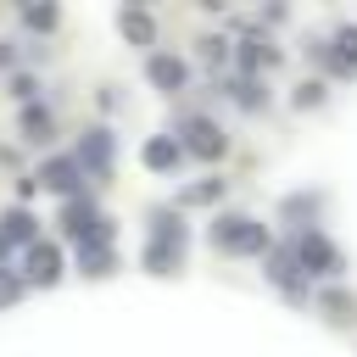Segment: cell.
<instances>
[{
	"instance_id": "cell-1",
	"label": "cell",
	"mask_w": 357,
	"mask_h": 357,
	"mask_svg": "<svg viewBox=\"0 0 357 357\" xmlns=\"http://www.w3.org/2000/svg\"><path fill=\"white\" fill-rule=\"evenodd\" d=\"M212 245H218V251H262V245H268V229H262L257 218H240V212H234V218H218V223H212Z\"/></svg>"
},
{
	"instance_id": "cell-2",
	"label": "cell",
	"mask_w": 357,
	"mask_h": 357,
	"mask_svg": "<svg viewBox=\"0 0 357 357\" xmlns=\"http://www.w3.org/2000/svg\"><path fill=\"white\" fill-rule=\"evenodd\" d=\"M290 257H296V268H307V273H324V279H335V273L346 268V262H340V251H335V245H329L318 229H307V234L296 240V251H290Z\"/></svg>"
},
{
	"instance_id": "cell-3",
	"label": "cell",
	"mask_w": 357,
	"mask_h": 357,
	"mask_svg": "<svg viewBox=\"0 0 357 357\" xmlns=\"http://www.w3.org/2000/svg\"><path fill=\"white\" fill-rule=\"evenodd\" d=\"M178 151H190V156H223V134H218V123H206V117H190L184 123V139H178Z\"/></svg>"
},
{
	"instance_id": "cell-4",
	"label": "cell",
	"mask_w": 357,
	"mask_h": 357,
	"mask_svg": "<svg viewBox=\"0 0 357 357\" xmlns=\"http://www.w3.org/2000/svg\"><path fill=\"white\" fill-rule=\"evenodd\" d=\"M78 162H84L95 178H106V173H112V134H106V128H89L84 145H78ZM84 167H78V173H84Z\"/></svg>"
},
{
	"instance_id": "cell-5",
	"label": "cell",
	"mask_w": 357,
	"mask_h": 357,
	"mask_svg": "<svg viewBox=\"0 0 357 357\" xmlns=\"http://www.w3.org/2000/svg\"><path fill=\"white\" fill-rule=\"evenodd\" d=\"M56 273H61V251L45 245V240H33V245H28V279H33V284H50Z\"/></svg>"
},
{
	"instance_id": "cell-6",
	"label": "cell",
	"mask_w": 357,
	"mask_h": 357,
	"mask_svg": "<svg viewBox=\"0 0 357 357\" xmlns=\"http://www.w3.org/2000/svg\"><path fill=\"white\" fill-rule=\"evenodd\" d=\"M145 73H151V84H162V89H184V78H190V67H184L178 56H151Z\"/></svg>"
},
{
	"instance_id": "cell-7",
	"label": "cell",
	"mask_w": 357,
	"mask_h": 357,
	"mask_svg": "<svg viewBox=\"0 0 357 357\" xmlns=\"http://www.w3.org/2000/svg\"><path fill=\"white\" fill-rule=\"evenodd\" d=\"M39 178H45L50 190H61V195H73L84 173H78V162H67V156H56V162H45V167H39Z\"/></svg>"
},
{
	"instance_id": "cell-8",
	"label": "cell",
	"mask_w": 357,
	"mask_h": 357,
	"mask_svg": "<svg viewBox=\"0 0 357 357\" xmlns=\"http://www.w3.org/2000/svg\"><path fill=\"white\" fill-rule=\"evenodd\" d=\"M178 262H184V245H178V240H151V245H145V268H151V273H173Z\"/></svg>"
},
{
	"instance_id": "cell-9",
	"label": "cell",
	"mask_w": 357,
	"mask_h": 357,
	"mask_svg": "<svg viewBox=\"0 0 357 357\" xmlns=\"http://www.w3.org/2000/svg\"><path fill=\"white\" fill-rule=\"evenodd\" d=\"M268 279H273L279 290L301 296V273H296V257H290V251H273V257H268Z\"/></svg>"
},
{
	"instance_id": "cell-10",
	"label": "cell",
	"mask_w": 357,
	"mask_h": 357,
	"mask_svg": "<svg viewBox=\"0 0 357 357\" xmlns=\"http://www.w3.org/2000/svg\"><path fill=\"white\" fill-rule=\"evenodd\" d=\"M11 240H28V245H33V212L11 206V212L0 218V245H11Z\"/></svg>"
},
{
	"instance_id": "cell-11",
	"label": "cell",
	"mask_w": 357,
	"mask_h": 357,
	"mask_svg": "<svg viewBox=\"0 0 357 357\" xmlns=\"http://www.w3.org/2000/svg\"><path fill=\"white\" fill-rule=\"evenodd\" d=\"M318 307H324V318H335V324H351V312H357V301H351L346 290H318Z\"/></svg>"
},
{
	"instance_id": "cell-12",
	"label": "cell",
	"mask_w": 357,
	"mask_h": 357,
	"mask_svg": "<svg viewBox=\"0 0 357 357\" xmlns=\"http://www.w3.org/2000/svg\"><path fill=\"white\" fill-rule=\"evenodd\" d=\"M178 156H184L178 139H151V145H145V162H151V167H178Z\"/></svg>"
},
{
	"instance_id": "cell-13",
	"label": "cell",
	"mask_w": 357,
	"mask_h": 357,
	"mask_svg": "<svg viewBox=\"0 0 357 357\" xmlns=\"http://www.w3.org/2000/svg\"><path fill=\"white\" fill-rule=\"evenodd\" d=\"M78 268H84V273H95V279H100V273H112V245H84V251H78Z\"/></svg>"
},
{
	"instance_id": "cell-14",
	"label": "cell",
	"mask_w": 357,
	"mask_h": 357,
	"mask_svg": "<svg viewBox=\"0 0 357 357\" xmlns=\"http://www.w3.org/2000/svg\"><path fill=\"white\" fill-rule=\"evenodd\" d=\"M22 128H28V139H33V145H45L56 123H50V112H39V106H28V112H22Z\"/></svg>"
},
{
	"instance_id": "cell-15",
	"label": "cell",
	"mask_w": 357,
	"mask_h": 357,
	"mask_svg": "<svg viewBox=\"0 0 357 357\" xmlns=\"http://www.w3.org/2000/svg\"><path fill=\"white\" fill-rule=\"evenodd\" d=\"M123 33H128L134 45H151V33H156V28H151V17H145V11H123Z\"/></svg>"
},
{
	"instance_id": "cell-16",
	"label": "cell",
	"mask_w": 357,
	"mask_h": 357,
	"mask_svg": "<svg viewBox=\"0 0 357 357\" xmlns=\"http://www.w3.org/2000/svg\"><path fill=\"white\" fill-rule=\"evenodd\" d=\"M240 61H245V67H262V61L273 67V61H279V50H273L268 39H245V50H240Z\"/></svg>"
},
{
	"instance_id": "cell-17",
	"label": "cell",
	"mask_w": 357,
	"mask_h": 357,
	"mask_svg": "<svg viewBox=\"0 0 357 357\" xmlns=\"http://www.w3.org/2000/svg\"><path fill=\"white\" fill-rule=\"evenodd\" d=\"M234 100L257 112V106H262V84H257V78H240V84H234Z\"/></svg>"
},
{
	"instance_id": "cell-18",
	"label": "cell",
	"mask_w": 357,
	"mask_h": 357,
	"mask_svg": "<svg viewBox=\"0 0 357 357\" xmlns=\"http://www.w3.org/2000/svg\"><path fill=\"white\" fill-rule=\"evenodd\" d=\"M201 56H206V61H223V56H229V39H201Z\"/></svg>"
},
{
	"instance_id": "cell-19",
	"label": "cell",
	"mask_w": 357,
	"mask_h": 357,
	"mask_svg": "<svg viewBox=\"0 0 357 357\" xmlns=\"http://www.w3.org/2000/svg\"><path fill=\"white\" fill-rule=\"evenodd\" d=\"M324 100V84H301V95H296V106H318Z\"/></svg>"
},
{
	"instance_id": "cell-20",
	"label": "cell",
	"mask_w": 357,
	"mask_h": 357,
	"mask_svg": "<svg viewBox=\"0 0 357 357\" xmlns=\"http://www.w3.org/2000/svg\"><path fill=\"white\" fill-rule=\"evenodd\" d=\"M218 190L223 184H195V190H184V201H218Z\"/></svg>"
},
{
	"instance_id": "cell-21",
	"label": "cell",
	"mask_w": 357,
	"mask_h": 357,
	"mask_svg": "<svg viewBox=\"0 0 357 357\" xmlns=\"http://www.w3.org/2000/svg\"><path fill=\"white\" fill-rule=\"evenodd\" d=\"M28 22H33V28H50V22H56V11H50V6L39 11V6H33V11H28Z\"/></svg>"
},
{
	"instance_id": "cell-22",
	"label": "cell",
	"mask_w": 357,
	"mask_h": 357,
	"mask_svg": "<svg viewBox=\"0 0 357 357\" xmlns=\"http://www.w3.org/2000/svg\"><path fill=\"white\" fill-rule=\"evenodd\" d=\"M17 290H22V279H11V273H0V301H11Z\"/></svg>"
},
{
	"instance_id": "cell-23",
	"label": "cell",
	"mask_w": 357,
	"mask_h": 357,
	"mask_svg": "<svg viewBox=\"0 0 357 357\" xmlns=\"http://www.w3.org/2000/svg\"><path fill=\"white\" fill-rule=\"evenodd\" d=\"M0 67H11V45L6 39H0Z\"/></svg>"
},
{
	"instance_id": "cell-24",
	"label": "cell",
	"mask_w": 357,
	"mask_h": 357,
	"mask_svg": "<svg viewBox=\"0 0 357 357\" xmlns=\"http://www.w3.org/2000/svg\"><path fill=\"white\" fill-rule=\"evenodd\" d=\"M0 257H6V245H0Z\"/></svg>"
}]
</instances>
